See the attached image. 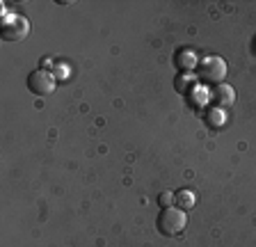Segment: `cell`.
<instances>
[{"label":"cell","instance_id":"obj_8","mask_svg":"<svg viewBox=\"0 0 256 247\" xmlns=\"http://www.w3.org/2000/svg\"><path fill=\"white\" fill-rule=\"evenodd\" d=\"M176 90L181 92V94H190L192 90H194V80H192L190 74H181L178 78H176Z\"/></svg>","mask_w":256,"mask_h":247},{"label":"cell","instance_id":"obj_4","mask_svg":"<svg viewBox=\"0 0 256 247\" xmlns=\"http://www.w3.org/2000/svg\"><path fill=\"white\" fill-rule=\"evenodd\" d=\"M55 78L50 71L46 69H34L30 76H28V90L34 94V96H48L55 92Z\"/></svg>","mask_w":256,"mask_h":247},{"label":"cell","instance_id":"obj_7","mask_svg":"<svg viewBox=\"0 0 256 247\" xmlns=\"http://www.w3.org/2000/svg\"><path fill=\"white\" fill-rule=\"evenodd\" d=\"M174 202L181 210H190L194 206V192L192 190H178V192H174Z\"/></svg>","mask_w":256,"mask_h":247},{"label":"cell","instance_id":"obj_10","mask_svg":"<svg viewBox=\"0 0 256 247\" xmlns=\"http://www.w3.org/2000/svg\"><path fill=\"white\" fill-rule=\"evenodd\" d=\"M158 202H160V206H162V208H167V206H170L172 202H174V194H172L170 190H167V192H162V194L158 197Z\"/></svg>","mask_w":256,"mask_h":247},{"label":"cell","instance_id":"obj_2","mask_svg":"<svg viewBox=\"0 0 256 247\" xmlns=\"http://www.w3.org/2000/svg\"><path fill=\"white\" fill-rule=\"evenodd\" d=\"M197 78L204 85H222L226 78V62L222 58H204L197 64Z\"/></svg>","mask_w":256,"mask_h":247},{"label":"cell","instance_id":"obj_9","mask_svg":"<svg viewBox=\"0 0 256 247\" xmlns=\"http://www.w3.org/2000/svg\"><path fill=\"white\" fill-rule=\"evenodd\" d=\"M208 124H210V126H215V128L224 124V112L220 110V108H218V110H210V112H208Z\"/></svg>","mask_w":256,"mask_h":247},{"label":"cell","instance_id":"obj_5","mask_svg":"<svg viewBox=\"0 0 256 247\" xmlns=\"http://www.w3.org/2000/svg\"><path fill=\"white\" fill-rule=\"evenodd\" d=\"M213 101H215V106L218 108H226V106H231V103L236 101V92H234V87L231 85H226V82H222V85H215L213 87Z\"/></svg>","mask_w":256,"mask_h":247},{"label":"cell","instance_id":"obj_1","mask_svg":"<svg viewBox=\"0 0 256 247\" xmlns=\"http://www.w3.org/2000/svg\"><path fill=\"white\" fill-rule=\"evenodd\" d=\"M188 224V215L186 210H181L178 206H167L158 213V220H156V229L162 234V236H178Z\"/></svg>","mask_w":256,"mask_h":247},{"label":"cell","instance_id":"obj_3","mask_svg":"<svg viewBox=\"0 0 256 247\" xmlns=\"http://www.w3.org/2000/svg\"><path fill=\"white\" fill-rule=\"evenodd\" d=\"M30 32V23L21 14H7L0 23V37L2 42H23Z\"/></svg>","mask_w":256,"mask_h":247},{"label":"cell","instance_id":"obj_6","mask_svg":"<svg viewBox=\"0 0 256 247\" xmlns=\"http://www.w3.org/2000/svg\"><path fill=\"white\" fill-rule=\"evenodd\" d=\"M174 64L178 66V69L181 71H192V69H197V58H194V53H192V50H188V48H178L174 53Z\"/></svg>","mask_w":256,"mask_h":247}]
</instances>
